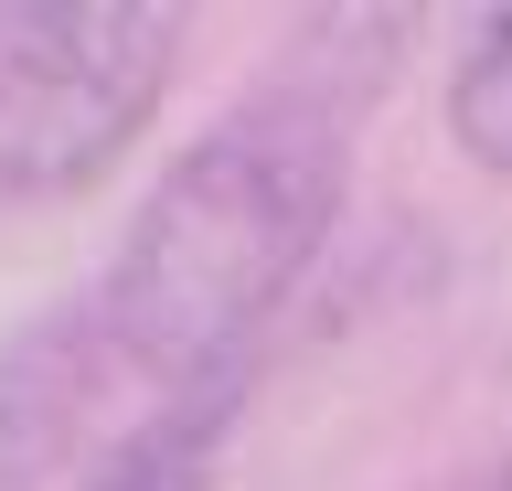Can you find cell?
<instances>
[{"mask_svg":"<svg viewBox=\"0 0 512 491\" xmlns=\"http://www.w3.org/2000/svg\"><path fill=\"white\" fill-rule=\"evenodd\" d=\"M182 11L160 0H75L0 22V203H54L118 171L171 86Z\"/></svg>","mask_w":512,"mask_h":491,"instance_id":"obj_2","label":"cell"},{"mask_svg":"<svg viewBox=\"0 0 512 491\" xmlns=\"http://www.w3.org/2000/svg\"><path fill=\"white\" fill-rule=\"evenodd\" d=\"M96 374H107L96 310H32V321L0 342V491L43 481V470L75 449Z\"/></svg>","mask_w":512,"mask_h":491,"instance_id":"obj_3","label":"cell"},{"mask_svg":"<svg viewBox=\"0 0 512 491\" xmlns=\"http://www.w3.org/2000/svg\"><path fill=\"white\" fill-rule=\"evenodd\" d=\"M235 395H246V363L192 374V385H160V406L139 427H118V449H96V470L75 491H203L224 427H235Z\"/></svg>","mask_w":512,"mask_h":491,"instance_id":"obj_4","label":"cell"},{"mask_svg":"<svg viewBox=\"0 0 512 491\" xmlns=\"http://www.w3.org/2000/svg\"><path fill=\"white\" fill-rule=\"evenodd\" d=\"M342 129L352 107L310 65L224 107L139 193L118 257H107V289H96L107 363H139L160 385L246 363V342L299 289V267L320 257V235L342 214V171H352Z\"/></svg>","mask_w":512,"mask_h":491,"instance_id":"obj_1","label":"cell"},{"mask_svg":"<svg viewBox=\"0 0 512 491\" xmlns=\"http://www.w3.org/2000/svg\"><path fill=\"white\" fill-rule=\"evenodd\" d=\"M459 491H512V459H502V470H480V481H459Z\"/></svg>","mask_w":512,"mask_h":491,"instance_id":"obj_6","label":"cell"},{"mask_svg":"<svg viewBox=\"0 0 512 491\" xmlns=\"http://www.w3.org/2000/svg\"><path fill=\"white\" fill-rule=\"evenodd\" d=\"M448 139L480 171H512V0L459 22V65H448Z\"/></svg>","mask_w":512,"mask_h":491,"instance_id":"obj_5","label":"cell"}]
</instances>
